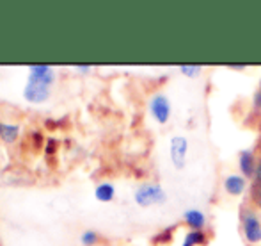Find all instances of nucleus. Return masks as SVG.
<instances>
[{
	"instance_id": "obj_12",
	"label": "nucleus",
	"mask_w": 261,
	"mask_h": 246,
	"mask_svg": "<svg viewBox=\"0 0 261 246\" xmlns=\"http://www.w3.org/2000/svg\"><path fill=\"white\" fill-rule=\"evenodd\" d=\"M94 196H96L98 202L109 204V202H112L114 196H116V187H114V184H110V182H101V184H98L96 189H94Z\"/></svg>"
},
{
	"instance_id": "obj_19",
	"label": "nucleus",
	"mask_w": 261,
	"mask_h": 246,
	"mask_svg": "<svg viewBox=\"0 0 261 246\" xmlns=\"http://www.w3.org/2000/svg\"><path fill=\"white\" fill-rule=\"evenodd\" d=\"M254 182L261 184V159H258V166H256V173H254Z\"/></svg>"
},
{
	"instance_id": "obj_3",
	"label": "nucleus",
	"mask_w": 261,
	"mask_h": 246,
	"mask_svg": "<svg viewBox=\"0 0 261 246\" xmlns=\"http://www.w3.org/2000/svg\"><path fill=\"white\" fill-rule=\"evenodd\" d=\"M52 95V84L46 80L36 79V77L29 75L27 84L23 87V98L31 104H43L46 102Z\"/></svg>"
},
{
	"instance_id": "obj_14",
	"label": "nucleus",
	"mask_w": 261,
	"mask_h": 246,
	"mask_svg": "<svg viewBox=\"0 0 261 246\" xmlns=\"http://www.w3.org/2000/svg\"><path fill=\"white\" fill-rule=\"evenodd\" d=\"M179 72L185 77H197L201 72H203V66L199 64H181L179 66Z\"/></svg>"
},
{
	"instance_id": "obj_13",
	"label": "nucleus",
	"mask_w": 261,
	"mask_h": 246,
	"mask_svg": "<svg viewBox=\"0 0 261 246\" xmlns=\"http://www.w3.org/2000/svg\"><path fill=\"white\" fill-rule=\"evenodd\" d=\"M98 241H100V236H98L94 230H86V232L80 236V243L84 246H94Z\"/></svg>"
},
{
	"instance_id": "obj_18",
	"label": "nucleus",
	"mask_w": 261,
	"mask_h": 246,
	"mask_svg": "<svg viewBox=\"0 0 261 246\" xmlns=\"http://www.w3.org/2000/svg\"><path fill=\"white\" fill-rule=\"evenodd\" d=\"M41 143H43V136L39 134V132H32V145H34V148H41Z\"/></svg>"
},
{
	"instance_id": "obj_23",
	"label": "nucleus",
	"mask_w": 261,
	"mask_h": 246,
	"mask_svg": "<svg viewBox=\"0 0 261 246\" xmlns=\"http://www.w3.org/2000/svg\"><path fill=\"white\" fill-rule=\"evenodd\" d=\"M259 90H261V80H259Z\"/></svg>"
},
{
	"instance_id": "obj_15",
	"label": "nucleus",
	"mask_w": 261,
	"mask_h": 246,
	"mask_svg": "<svg viewBox=\"0 0 261 246\" xmlns=\"http://www.w3.org/2000/svg\"><path fill=\"white\" fill-rule=\"evenodd\" d=\"M251 200L254 202L256 207L261 209V184H256L254 182V187L251 189Z\"/></svg>"
},
{
	"instance_id": "obj_2",
	"label": "nucleus",
	"mask_w": 261,
	"mask_h": 246,
	"mask_svg": "<svg viewBox=\"0 0 261 246\" xmlns=\"http://www.w3.org/2000/svg\"><path fill=\"white\" fill-rule=\"evenodd\" d=\"M135 204L141 207H151V205H162L167 202V193L160 184H142L134 193Z\"/></svg>"
},
{
	"instance_id": "obj_5",
	"label": "nucleus",
	"mask_w": 261,
	"mask_h": 246,
	"mask_svg": "<svg viewBox=\"0 0 261 246\" xmlns=\"http://www.w3.org/2000/svg\"><path fill=\"white\" fill-rule=\"evenodd\" d=\"M169 153H171V161L176 170H183L187 164V155H189V139L185 136H174L169 145Z\"/></svg>"
},
{
	"instance_id": "obj_20",
	"label": "nucleus",
	"mask_w": 261,
	"mask_h": 246,
	"mask_svg": "<svg viewBox=\"0 0 261 246\" xmlns=\"http://www.w3.org/2000/svg\"><path fill=\"white\" fill-rule=\"evenodd\" d=\"M75 70H76V72H80V73H87V72H91V66L89 64H76Z\"/></svg>"
},
{
	"instance_id": "obj_7",
	"label": "nucleus",
	"mask_w": 261,
	"mask_h": 246,
	"mask_svg": "<svg viewBox=\"0 0 261 246\" xmlns=\"http://www.w3.org/2000/svg\"><path fill=\"white\" fill-rule=\"evenodd\" d=\"M222 187L229 196H240V194H244L245 189H247V178L238 173H229L224 177Z\"/></svg>"
},
{
	"instance_id": "obj_21",
	"label": "nucleus",
	"mask_w": 261,
	"mask_h": 246,
	"mask_svg": "<svg viewBox=\"0 0 261 246\" xmlns=\"http://www.w3.org/2000/svg\"><path fill=\"white\" fill-rule=\"evenodd\" d=\"M245 68H247V66H244V64H229V70H237V72H244Z\"/></svg>"
},
{
	"instance_id": "obj_22",
	"label": "nucleus",
	"mask_w": 261,
	"mask_h": 246,
	"mask_svg": "<svg viewBox=\"0 0 261 246\" xmlns=\"http://www.w3.org/2000/svg\"><path fill=\"white\" fill-rule=\"evenodd\" d=\"M258 150H259V153H261V139H259V143H258Z\"/></svg>"
},
{
	"instance_id": "obj_9",
	"label": "nucleus",
	"mask_w": 261,
	"mask_h": 246,
	"mask_svg": "<svg viewBox=\"0 0 261 246\" xmlns=\"http://www.w3.org/2000/svg\"><path fill=\"white\" fill-rule=\"evenodd\" d=\"M29 75L36 77V79L46 80V82H50V84L55 82V72L46 64H32V66H29Z\"/></svg>"
},
{
	"instance_id": "obj_8",
	"label": "nucleus",
	"mask_w": 261,
	"mask_h": 246,
	"mask_svg": "<svg viewBox=\"0 0 261 246\" xmlns=\"http://www.w3.org/2000/svg\"><path fill=\"white\" fill-rule=\"evenodd\" d=\"M183 221L192 230H204L208 225V216L199 209H189L183 212Z\"/></svg>"
},
{
	"instance_id": "obj_16",
	"label": "nucleus",
	"mask_w": 261,
	"mask_h": 246,
	"mask_svg": "<svg viewBox=\"0 0 261 246\" xmlns=\"http://www.w3.org/2000/svg\"><path fill=\"white\" fill-rule=\"evenodd\" d=\"M252 107H254V111L261 113V90L256 91L254 97H252Z\"/></svg>"
},
{
	"instance_id": "obj_10",
	"label": "nucleus",
	"mask_w": 261,
	"mask_h": 246,
	"mask_svg": "<svg viewBox=\"0 0 261 246\" xmlns=\"http://www.w3.org/2000/svg\"><path fill=\"white\" fill-rule=\"evenodd\" d=\"M18 136H20V125L0 122V141L11 145V143L16 141Z\"/></svg>"
},
{
	"instance_id": "obj_17",
	"label": "nucleus",
	"mask_w": 261,
	"mask_h": 246,
	"mask_svg": "<svg viewBox=\"0 0 261 246\" xmlns=\"http://www.w3.org/2000/svg\"><path fill=\"white\" fill-rule=\"evenodd\" d=\"M57 145H59V141L57 139H48V141H46V153H48V155H52V153L55 152V150H57Z\"/></svg>"
},
{
	"instance_id": "obj_11",
	"label": "nucleus",
	"mask_w": 261,
	"mask_h": 246,
	"mask_svg": "<svg viewBox=\"0 0 261 246\" xmlns=\"http://www.w3.org/2000/svg\"><path fill=\"white\" fill-rule=\"evenodd\" d=\"M208 236L204 230H189L183 237L181 246H206Z\"/></svg>"
},
{
	"instance_id": "obj_1",
	"label": "nucleus",
	"mask_w": 261,
	"mask_h": 246,
	"mask_svg": "<svg viewBox=\"0 0 261 246\" xmlns=\"http://www.w3.org/2000/svg\"><path fill=\"white\" fill-rule=\"evenodd\" d=\"M240 225L242 234L249 244H259L261 243V219L254 209H242L240 212Z\"/></svg>"
},
{
	"instance_id": "obj_4",
	"label": "nucleus",
	"mask_w": 261,
	"mask_h": 246,
	"mask_svg": "<svg viewBox=\"0 0 261 246\" xmlns=\"http://www.w3.org/2000/svg\"><path fill=\"white\" fill-rule=\"evenodd\" d=\"M148 107H149V113H151L153 120L160 125H165L171 120V113H172V107H171V100L165 97L164 93H155L148 102Z\"/></svg>"
},
{
	"instance_id": "obj_6",
	"label": "nucleus",
	"mask_w": 261,
	"mask_h": 246,
	"mask_svg": "<svg viewBox=\"0 0 261 246\" xmlns=\"http://www.w3.org/2000/svg\"><path fill=\"white\" fill-rule=\"evenodd\" d=\"M256 166H258V157L254 155L252 150H242L238 153V170H240L242 177L254 178Z\"/></svg>"
}]
</instances>
